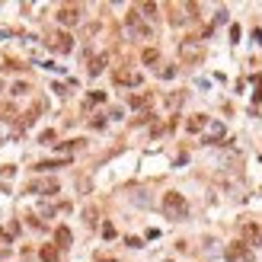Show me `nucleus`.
<instances>
[{
    "instance_id": "obj_10",
    "label": "nucleus",
    "mask_w": 262,
    "mask_h": 262,
    "mask_svg": "<svg viewBox=\"0 0 262 262\" xmlns=\"http://www.w3.org/2000/svg\"><path fill=\"white\" fill-rule=\"evenodd\" d=\"M205 125H208V118H205V115H192L189 122H186V128H189V131H201Z\"/></svg>"
},
{
    "instance_id": "obj_5",
    "label": "nucleus",
    "mask_w": 262,
    "mask_h": 262,
    "mask_svg": "<svg viewBox=\"0 0 262 262\" xmlns=\"http://www.w3.org/2000/svg\"><path fill=\"white\" fill-rule=\"evenodd\" d=\"M112 80H115L118 86H141V71H134V67H118V71L112 74Z\"/></svg>"
},
{
    "instance_id": "obj_2",
    "label": "nucleus",
    "mask_w": 262,
    "mask_h": 262,
    "mask_svg": "<svg viewBox=\"0 0 262 262\" xmlns=\"http://www.w3.org/2000/svg\"><path fill=\"white\" fill-rule=\"evenodd\" d=\"M125 23H128V32H131L134 38H150V36H153L150 23H144V19H141V13H138V10H131L128 16H125Z\"/></svg>"
},
{
    "instance_id": "obj_6",
    "label": "nucleus",
    "mask_w": 262,
    "mask_h": 262,
    "mask_svg": "<svg viewBox=\"0 0 262 262\" xmlns=\"http://www.w3.org/2000/svg\"><path fill=\"white\" fill-rule=\"evenodd\" d=\"M58 23L61 26H77L80 23V6L77 3H64L61 10H58Z\"/></svg>"
},
{
    "instance_id": "obj_1",
    "label": "nucleus",
    "mask_w": 262,
    "mask_h": 262,
    "mask_svg": "<svg viewBox=\"0 0 262 262\" xmlns=\"http://www.w3.org/2000/svg\"><path fill=\"white\" fill-rule=\"evenodd\" d=\"M163 211H166V218H186L189 214V201H186V195H179V192H166Z\"/></svg>"
},
{
    "instance_id": "obj_15",
    "label": "nucleus",
    "mask_w": 262,
    "mask_h": 262,
    "mask_svg": "<svg viewBox=\"0 0 262 262\" xmlns=\"http://www.w3.org/2000/svg\"><path fill=\"white\" fill-rule=\"evenodd\" d=\"M240 246H243V243H233V250L227 253V256H230V259H240V256H246V250H240Z\"/></svg>"
},
{
    "instance_id": "obj_11",
    "label": "nucleus",
    "mask_w": 262,
    "mask_h": 262,
    "mask_svg": "<svg viewBox=\"0 0 262 262\" xmlns=\"http://www.w3.org/2000/svg\"><path fill=\"white\" fill-rule=\"evenodd\" d=\"M71 240H74V237H71V230H67V227H58V230H55V243H58V246H67Z\"/></svg>"
},
{
    "instance_id": "obj_8",
    "label": "nucleus",
    "mask_w": 262,
    "mask_h": 262,
    "mask_svg": "<svg viewBox=\"0 0 262 262\" xmlns=\"http://www.w3.org/2000/svg\"><path fill=\"white\" fill-rule=\"evenodd\" d=\"M38 256H42V262H58L61 253H58V246H42V250H38Z\"/></svg>"
},
{
    "instance_id": "obj_4",
    "label": "nucleus",
    "mask_w": 262,
    "mask_h": 262,
    "mask_svg": "<svg viewBox=\"0 0 262 262\" xmlns=\"http://www.w3.org/2000/svg\"><path fill=\"white\" fill-rule=\"evenodd\" d=\"M48 48L55 51V55H67V51L74 48V38L67 36V32H48Z\"/></svg>"
},
{
    "instance_id": "obj_18",
    "label": "nucleus",
    "mask_w": 262,
    "mask_h": 262,
    "mask_svg": "<svg viewBox=\"0 0 262 262\" xmlns=\"http://www.w3.org/2000/svg\"><path fill=\"white\" fill-rule=\"evenodd\" d=\"M103 237H109V240H112V237H115V227L106 224V227H103Z\"/></svg>"
},
{
    "instance_id": "obj_3",
    "label": "nucleus",
    "mask_w": 262,
    "mask_h": 262,
    "mask_svg": "<svg viewBox=\"0 0 262 262\" xmlns=\"http://www.w3.org/2000/svg\"><path fill=\"white\" fill-rule=\"evenodd\" d=\"M201 55H205V48H201L198 38H186V42L179 45V58H183V61H189V64H198Z\"/></svg>"
},
{
    "instance_id": "obj_17",
    "label": "nucleus",
    "mask_w": 262,
    "mask_h": 262,
    "mask_svg": "<svg viewBox=\"0 0 262 262\" xmlns=\"http://www.w3.org/2000/svg\"><path fill=\"white\" fill-rule=\"evenodd\" d=\"M38 141H42V144H51V141H55V131H42V138H38Z\"/></svg>"
},
{
    "instance_id": "obj_13",
    "label": "nucleus",
    "mask_w": 262,
    "mask_h": 262,
    "mask_svg": "<svg viewBox=\"0 0 262 262\" xmlns=\"http://www.w3.org/2000/svg\"><path fill=\"white\" fill-rule=\"evenodd\" d=\"M141 58H144V64H157L160 61V51L157 48H144V55H141Z\"/></svg>"
},
{
    "instance_id": "obj_14",
    "label": "nucleus",
    "mask_w": 262,
    "mask_h": 262,
    "mask_svg": "<svg viewBox=\"0 0 262 262\" xmlns=\"http://www.w3.org/2000/svg\"><path fill=\"white\" fill-rule=\"evenodd\" d=\"M138 13H147V16H153V13H157V3H141Z\"/></svg>"
},
{
    "instance_id": "obj_12",
    "label": "nucleus",
    "mask_w": 262,
    "mask_h": 262,
    "mask_svg": "<svg viewBox=\"0 0 262 262\" xmlns=\"http://www.w3.org/2000/svg\"><path fill=\"white\" fill-rule=\"evenodd\" d=\"M106 61H109V58H106V55H96V58H93V61H90V74H93V77H96V74H99V71H103V67H106Z\"/></svg>"
},
{
    "instance_id": "obj_19",
    "label": "nucleus",
    "mask_w": 262,
    "mask_h": 262,
    "mask_svg": "<svg viewBox=\"0 0 262 262\" xmlns=\"http://www.w3.org/2000/svg\"><path fill=\"white\" fill-rule=\"evenodd\" d=\"M6 243H10V233H6V230H0V250H3Z\"/></svg>"
},
{
    "instance_id": "obj_16",
    "label": "nucleus",
    "mask_w": 262,
    "mask_h": 262,
    "mask_svg": "<svg viewBox=\"0 0 262 262\" xmlns=\"http://www.w3.org/2000/svg\"><path fill=\"white\" fill-rule=\"evenodd\" d=\"M6 115H13V106L10 103H0V118H6Z\"/></svg>"
},
{
    "instance_id": "obj_7",
    "label": "nucleus",
    "mask_w": 262,
    "mask_h": 262,
    "mask_svg": "<svg viewBox=\"0 0 262 262\" xmlns=\"http://www.w3.org/2000/svg\"><path fill=\"white\" fill-rule=\"evenodd\" d=\"M32 195V192H48V195H55L58 192V183L55 179H42V183H29V189H26Z\"/></svg>"
},
{
    "instance_id": "obj_9",
    "label": "nucleus",
    "mask_w": 262,
    "mask_h": 262,
    "mask_svg": "<svg viewBox=\"0 0 262 262\" xmlns=\"http://www.w3.org/2000/svg\"><path fill=\"white\" fill-rule=\"evenodd\" d=\"M150 106V93H138V96H131V109H147Z\"/></svg>"
}]
</instances>
